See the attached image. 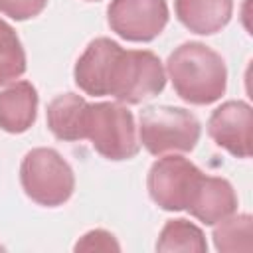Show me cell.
I'll use <instances>...</instances> for the list:
<instances>
[{"instance_id":"obj_1","label":"cell","mask_w":253,"mask_h":253,"mask_svg":"<svg viewBox=\"0 0 253 253\" xmlns=\"http://www.w3.org/2000/svg\"><path fill=\"white\" fill-rule=\"evenodd\" d=\"M166 75L176 95L190 105H211L227 89L223 57L202 42L180 43L166 59Z\"/></svg>"},{"instance_id":"obj_2","label":"cell","mask_w":253,"mask_h":253,"mask_svg":"<svg viewBox=\"0 0 253 253\" xmlns=\"http://www.w3.org/2000/svg\"><path fill=\"white\" fill-rule=\"evenodd\" d=\"M85 140L107 160H130L140 150L138 128L125 103H89L85 119Z\"/></svg>"},{"instance_id":"obj_3","label":"cell","mask_w":253,"mask_h":253,"mask_svg":"<svg viewBox=\"0 0 253 253\" xmlns=\"http://www.w3.org/2000/svg\"><path fill=\"white\" fill-rule=\"evenodd\" d=\"M202 126L194 113L172 105L146 107L138 121V140L154 156L192 152Z\"/></svg>"},{"instance_id":"obj_4","label":"cell","mask_w":253,"mask_h":253,"mask_svg":"<svg viewBox=\"0 0 253 253\" xmlns=\"http://www.w3.org/2000/svg\"><path fill=\"white\" fill-rule=\"evenodd\" d=\"M20 182L26 196L45 208L63 206L75 190V174L53 148H32L20 164Z\"/></svg>"},{"instance_id":"obj_5","label":"cell","mask_w":253,"mask_h":253,"mask_svg":"<svg viewBox=\"0 0 253 253\" xmlns=\"http://www.w3.org/2000/svg\"><path fill=\"white\" fill-rule=\"evenodd\" d=\"M166 69L160 57L148 49H123L115 63L109 95L125 105H138L162 93Z\"/></svg>"},{"instance_id":"obj_6","label":"cell","mask_w":253,"mask_h":253,"mask_svg":"<svg viewBox=\"0 0 253 253\" xmlns=\"http://www.w3.org/2000/svg\"><path fill=\"white\" fill-rule=\"evenodd\" d=\"M204 172L180 154L160 156L148 170L146 188L152 202L166 211H182L188 208L192 194Z\"/></svg>"},{"instance_id":"obj_7","label":"cell","mask_w":253,"mask_h":253,"mask_svg":"<svg viewBox=\"0 0 253 253\" xmlns=\"http://www.w3.org/2000/svg\"><path fill=\"white\" fill-rule=\"evenodd\" d=\"M166 0H111L107 22L126 42H152L168 24Z\"/></svg>"},{"instance_id":"obj_8","label":"cell","mask_w":253,"mask_h":253,"mask_svg":"<svg viewBox=\"0 0 253 253\" xmlns=\"http://www.w3.org/2000/svg\"><path fill=\"white\" fill-rule=\"evenodd\" d=\"M253 111L245 101H225L221 103L208 121L210 138L229 154L237 158L251 156L253 140Z\"/></svg>"},{"instance_id":"obj_9","label":"cell","mask_w":253,"mask_h":253,"mask_svg":"<svg viewBox=\"0 0 253 253\" xmlns=\"http://www.w3.org/2000/svg\"><path fill=\"white\" fill-rule=\"evenodd\" d=\"M121 53V43H117L111 38H95L93 42H89L73 69L75 85L83 93L93 97L109 95L111 77Z\"/></svg>"},{"instance_id":"obj_10","label":"cell","mask_w":253,"mask_h":253,"mask_svg":"<svg viewBox=\"0 0 253 253\" xmlns=\"http://www.w3.org/2000/svg\"><path fill=\"white\" fill-rule=\"evenodd\" d=\"M186 210L198 221L206 225H215L217 221L237 211V194L225 178L204 174Z\"/></svg>"},{"instance_id":"obj_11","label":"cell","mask_w":253,"mask_h":253,"mask_svg":"<svg viewBox=\"0 0 253 253\" xmlns=\"http://www.w3.org/2000/svg\"><path fill=\"white\" fill-rule=\"evenodd\" d=\"M40 97L30 81H12L0 91V128L10 134L26 132L38 117Z\"/></svg>"},{"instance_id":"obj_12","label":"cell","mask_w":253,"mask_h":253,"mask_svg":"<svg viewBox=\"0 0 253 253\" xmlns=\"http://www.w3.org/2000/svg\"><path fill=\"white\" fill-rule=\"evenodd\" d=\"M176 18L200 36L221 32L233 14V0H174Z\"/></svg>"},{"instance_id":"obj_13","label":"cell","mask_w":253,"mask_h":253,"mask_svg":"<svg viewBox=\"0 0 253 253\" xmlns=\"http://www.w3.org/2000/svg\"><path fill=\"white\" fill-rule=\"evenodd\" d=\"M89 103L77 93L57 95L45 111L47 128L51 134L65 142L85 140V119Z\"/></svg>"},{"instance_id":"obj_14","label":"cell","mask_w":253,"mask_h":253,"mask_svg":"<svg viewBox=\"0 0 253 253\" xmlns=\"http://www.w3.org/2000/svg\"><path fill=\"white\" fill-rule=\"evenodd\" d=\"M156 251H190V253H206L208 243L204 231L188 221V219H170L164 223L158 241Z\"/></svg>"},{"instance_id":"obj_15","label":"cell","mask_w":253,"mask_h":253,"mask_svg":"<svg viewBox=\"0 0 253 253\" xmlns=\"http://www.w3.org/2000/svg\"><path fill=\"white\" fill-rule=\"evenodd\" d=\"M211 237L217 251H249L253 237V217L249 213H231L213 225Z\"/></svg>"},{"instance_id":"obj_16","label":"cell","mask_w":253,"mask_h":253,"mask_svg":"<svg viewBox=\"0 0 253 253\" xmlns=\"http://www.w3.org/2000/svg\"><path fill=\"white\" fill-rule=\"evenodd\" d=\"M26 73V51L16 30L0 18V87Z\"/></svg>"},{"instance_id":"obj_17","label":"cell","mask_w":253,"mask_h":253,"mask_svg":"<svg viewBox=\"0 0 253 253\" xmlns=\"http://www.w3.org/2000/svg\"><path fill=\"white\" fill-rule=\"evenodd\" d=\"M45 6L47 0H0V14L16 22H24L42 14Z\"/></svg>"},{"instance_id":"obj_18","label":"cell","mask_w":253,"mask_h":253,"mask_svg":"<svg viewBox=\"0 0 253 253\" xmlns=\"http://www.w3.org/2000/svg\"><path fill=\"white\" fill-rule=\"evenodd\" d=\"M75 251H121V245L111 231L91 229L75 243Z\"/></svg>"},{"instance_id":"obj_19","label":"cell","mask_w":253,"mask_h":253,"mask_svg":"<svg viewBox=\"0 0 253 253\" xmlns=\"http://www.w3.org/2000/svg\"><path fill=\"white\" fill-rule=\"evenodd\" d=\"M87 2H97V0H87Z\"/></svg>"}]
</instances>
